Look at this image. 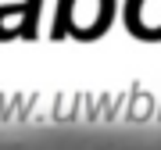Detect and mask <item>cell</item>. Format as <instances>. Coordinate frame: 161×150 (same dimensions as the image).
<instances>
[{
  "label": "cell",
  "instance_id": "1",
  "mask_svg": "<svg viewBox=\"0 0 161 150\" xmlns=\"http://www.w3.org/2000/svg\"><path fill=\"white\" fill-rule=\"evenodd\" d=\"M129 32L161 40V0H129Z\"/></svg>",
  "mask_w": 161,
  "mask_h": 150
}]
</instances>
